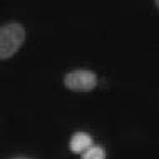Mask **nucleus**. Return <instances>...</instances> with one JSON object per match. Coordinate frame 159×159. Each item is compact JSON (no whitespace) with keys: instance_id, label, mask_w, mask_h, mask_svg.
<instances>
[{"instance_id":"f257e3e1","label":"nucleus","mask_w":159,"mask_h":159,"mask_svg":"<svg viewBox=\"0 0 159 159\" xmlns=\"http://www.w3.org/2000/svg\"><path fill=\"white\" fill-rule=\"evenodd\" d=\"M25 40V30L20 24L8 22L0 29V59L7 61L22 47Z\"/></svg>"},{"instance_id":"f03ea898","label":"nucleus","mask_w":159,"mask_h":159,"mask_svg":"<svg viewBox=\"0 0 159 159\" xmlns=\"http://www.w3.org/2000/svg\"><path fill=\"white\" fill-rule=\"evenodd\" d=\"M64 85L75 92H89L97 85V75L92 70L77 69V70H72L69 74H66Z\"/></svg>"},{"instance_id":"7ed1b4c3","label":"nucleus","mask_w":159,"mask_h":159,"mask_svg":"<svg viewBox=\"0 0 159 159\" xmlns=\"http://www.w3.org/2000/svg\"><path fill=\"white\" fill-rule=\"evenodd\" d=\"M70 151L72 152H85L89 148H92V137L87 134V132H75L74 136L70 137Z\"/></svg>"},{"instance_id":"20e7f679","label":"nucleus","mask_w":159,"mask_h":159,"mask_svg":"<svg viewBox=\"0 0 159 159\" xmlns=\"http://www.w3.org/2000/svg\"><path fill=\"white\" fill-rule=\"evenodd\" d=\"M82 159H106V151L99 146H92L82 154Z\"/></svg>"},{"instance_id":"39448f33","label":"nucleus","mask_w":159,"mask_h":159,"mask_svg":"<svg viewBox=\"0 0 159 159\" xmlns=\"http://www.w3.org/2000/svg\"><path fill=\"white\" fill-rule=\"evenodd\" d=\"M154 2H156V7L159 8V0H154Z\"/></svg>"}]
</instances>
